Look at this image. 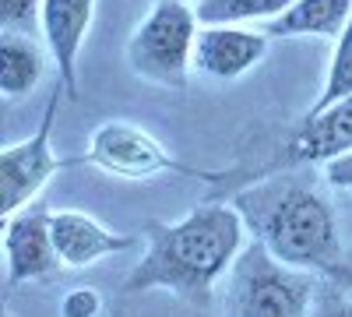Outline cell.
<instances>
[{
	"label": "cell",
	"mask_w": 352,
	"mask_h": 317,
	"mask_svg": "<svg viewBox=\"0 0 352 317\" xmlns=\"http://www.w3.org/2000/svg\"><path fill=\"white\" fill-rule=\"evenodd\" d=\"M39 11H43V0H0V25H4V32L36 36Z\"/></svg>",
	"instance_id": "obj_16"
},
{
	"label": "cell",
	"mask_w": 352,
	"mask_h": 317,
	"mask_svg": "<svg viewBox=\"0 0 352 317\" xmlns=\"http://www.w3.org/2000/svg\"><path fill=\"white\" fill-rule=\"evenodd\" d=\"M352 96V18L345 25V32L335 39V53H331V64H328V74H324V85L314 99V106L307 113H317V109H328L342 99Z\"/></svg>",
	"instance_id": "obj_15"
},
{
	"label": "cell",
	"mask_w": 352,
	"mask_h": 317,
	"mask_svg": "<svg viewBox=\"0 0 352 317\" xmlns=\"http://www.w3.org/2000/svg\"><path fill=\"white\" fill-rule=\"evenodd\" d=\"M201 32L197 11L187 0H155V8L141 18L134 36L127 39V64L138 78L187 89L194 71V43Z\"/></svg>",
	"instance_id": "obj_4"
},
{
	"label": "cell",
	"mask_w": 352,
	"mask_h": 317,
	"mask_svg": "<svg viewBox=\"0 0 352 317\" xmlns=\"http://www.w3.org/2000/svg\"><path fill=\"white\" fill-rule=\"evenodd\" d=\"M4 317H14V314H11V310H4Z\"/></svg>",
	"instance_id": "obj_22"
},
{
	"label": "cell",
	"mask_w": 352,
	"mask_h": 317,
	"mask_svg": "<svg viewBox=\"0 0 352 317\" xmlns=\"http://www.w3.org/2000/svg\"><path fill=\"white\" fill-rule=\"evenodd\" d=\"M349 152H352V96L328 106V109L307 113V117L282 138V145L264 159V166L236 184V190H243V187H250L264 177H275V173L310 169V166L320 169V166H328V162H335Z\"/></svg>",
	"instance_id": "obj_7"
},
{
	"label": "cell",
	"mask_w": 352,
	"mask_h": 317,
	"mask_svg": "<svg viewBox=\"0 0 352 317\" xmlns=\"http://www.w3.org/2000/svg\"><path fill=\"white\" fill-rule=\"evenodd\" d=\"M53 212L36 201L18 215L4 219V285L18 289L25 282L46 278L60 268V257L53 247Z\"/></svg>",
	"instance_id": "obj_8"
},
{
	"label": "cell",
	"mask_w": 352,
	"mask_h": 317,
	"mask_svg": "<svg viewBox=\"0 0 352 317\" xmlns=\"http://www.w3.org/2000/svg\"><path fill=\"white\" fill-rule=\"evenodd\" d=\"M310 317H352V293L338 289L335 282H324L317 289V300H314V314Z\"/></svg>",
	"instance_id": "obj_18"
},
{
	"label": "cell",
	"mask_w": 352,
	"mask_h": 317,
	"mask_svg": "<svg viewBox=\"0 0 352 317\" xmlns=\"http://www.w3.org/2000/svg\"><path fill=\"white\" fill-rule=\"evenodd\" d=\"M328 190L320 169H289L236 190L229 201L275 261L324 278L345 265V229Z\"/></svg>",
	"instance_id": "obj_2"
},
{
	"label": "cell",
	"mask_w": 352,
	"mask_h": 317,
	"mask_svg": "<svg viewBox=\"0 0 352 317\" xmlns=\"http://www.w3.org/2000/svg\"><path fill=\"white\" fill-rule=\"evenodd\" d=\"M99 0H43L39 11V32L46 39V53L53 61L56 81L64 92L78 99V56L85 46V36L92 28Z\"/></svg>",
	"instance_id": "obj_9"
},
{
	"label": "cell",
	"mask_w": 352,
	"mask_h": 317,
	"mask_svg": "<svg viewBox=\"0 0 352 317\" xmlns=\"http://www.w3.org/2000/svg\"><path fill=\"white\" fill-rule=\"evenodd\" d=\"M320 177H324V184L338 194H349L352 197V152L328 162V166H320Z\"/></svg>",
	"instance_id": "obj_19"
},
{
	"label": "cell",
	"mask_w": 352,
	"mask_h": 317,
	"mask_svg": "<svg viewBox=\"0 0 352 317\" xmlns=\"http://www.w3.org/2000/svg\"><path fill=\"white\" fill-rule=\"evenodd\" d=\"M296 0H197L201 25H243V21H275Z\"/></svg>",
	"instance_id": "obj_14"
},
{
	"label": "cell",
	"mask_w": 352,
	"mask_h": 317,
	"mask_svg": "<svg viewBox=\"0 0 352 317\" xmlns=\"http://www.w3.org/2000/svg\"><path fill=\"white\" fill-rule=\"evenodd\" d=\"M102 314V296L92 285H74L60 300V317H99Z\"/></svg>",
	"instance_id": "obj_17"
},
{
	"label": "cell",
	"mask_w": 352,
	"mask_h": 317,
	"mask_svg": "<svg viewBox=\"0 0 352 317\" xmlns=\"http://www.w3.org/2000/svg\"><path fill=\"white\" fill-rule=\"evenodd\" d=\"M324 282H335L338 289L352 293V265H338L335 272H328V275H324Z\"/></svg>",
	"instance_id": "obj_20"
},
{
	"label": "cell",
	"mask_w": 352,
	"mask_h": 317,
	"mask_svg": "<svg viewBox=\"0 0 352 317\" xmlns=\"http://www.w3.org/2000/svg\"><path fill=\"white\" fill-rule=\"evenodd\" d=\"M74 162H88V166L109 173V177L131 180V184L155 180V177H166V173H173V177H194V180L219 184V173L180 162L159 138H152L148 131H141L138 124H127V120H106V124H99L92 134H88L85 155H78Z\"/></svg>",
	"instance_id": "obj_5"
},
{
	"label": "cell",
	"mask_w": 352,
	"mask_h": 317,
	"mask_svg": "<svg viewBox=\"0 0 352 317\" xmlns=\"http://www.w3.org/2000/svg\"><path fill=\"white\" fill-rule=\"evenodd\" d=\"M247 222L232 201H201L180 222L148 219L141 229V261L131 268L124 293L166 289L197 310L212 303L215 285L232 275L247 250Z\"/></svg>",
	"instance_id": "obj_1"
},
{
	"label": "cell",
	"mask_w": 352,
	"mask_h": 317,
	"mask_svg": "<svg viewBox=\"0 0 352 317\" xmlns=\"http://www.w3.org/2000/svg\"><path fill=\"white\" fill-rule=\"evenodd\" d=\"M50 226H53V247H56V257H60V268H71V272L92 268L102 257L144 247V237L113 233L99 219H92L88 212H74V208L53 212Z\"/></svg>",
	"instance_id": "obj_11"
},
{
	"label": "cell",
	"mask_w": 352,
	"mask_h": 317,
	"mask_svg": "<svg viewBox=\"0 0 352 317\" xmlns=\"http://www.w3.org/2000/svg\"><path fill=\"white\" fill-rule=\"evenodd\" d=\"M64 96H67L64 85L56 81L50 89L46 113H43V124L36 127V134L18 141V145H4V149H0V212H4V219L18 215L28 205H36L43 187L56 177V173H60L64 166H74L71 159H60L53 152L56 109H60Z\"/></svg>",
	"instance_id": "obj_6"
},
{
	"label": "cell",
	"mask_w": 352,
	"mask_h": 317,
	"mask_svg": "<svg viewBox=\"0 0 352 317\" xmlns=\"http://www.w3.org/2000/svg\"><path fill=\"white\" fill-rule=\"evenodd\" d=\"M50 64V53H43V46L32 36L0 32V92H4V99L32 96Z\"/></svg>",
	"instance_id": "obj_13"
},
{
	"label": "cell",
	"mask_w": 352,
	"mask_h": 317,
	"mask_svg": "<svg viewBox=\"0 0 352 317\" xmlns=\"http://www.w3.org/2000/svg\"><path fill=\"white\" fill-rule=\"evenodd\" d=\"M345 265H352V222L345 229Z\"/></svg>",
	"instance_id": "obj_21"
},
{
	"label": "cell",
	"mask_w": 352,
	"mask_h": 317,
	"mask_svg": "<svg viewBox=\"0 0 352 317\" xmlns=\"http://www.w3.org/2000/svg\"><path fill=\"white\" fill-rule=\"evenodd\" d=\"M352 18V0H296L285 14L264 25L268 39H338Z\"/></svg>",
	"instance_id": "obj_12"
},
{
	"label": "cell",
	"mask_w": 352,
	"mask_h": 317,
	"mask_svg": "<svg viewBox=\"0 0 352 317\" xmlns=\"http://www.w3.org/2000/svg\"><path fill=\"white\" fill-rule=\"evenodd\" d=\"M268 46L272 39L254 28L201 25L194 43V71L212 81H236L268 56Z\"/></svg>",
	"instance_id": "obj_10"
},
{
	"label": "cell",
	"mask_w": 352,
	"mask_h": 317,
	"mask_svg": "<svg viewBox=\"0 0 352 317\" xmlns=\"http://www.w3.org/2000/svg\"><path fill=\"white\" fill-rule=\"evenodd\" d=\"M317 275L296 272L250 240L229 275V317H310Z\"/></svg>",
	"instance_id": "obj_3"
}]
</instances>
